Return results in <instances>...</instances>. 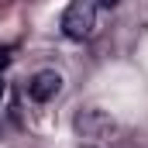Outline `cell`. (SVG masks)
<instances>
[{"mask_svg": "<svg viewBox=\"0 0 148 148\" xmlns=\"http://www.w3.org/2000/svg\"><path fill=\"white\" fill-rule=\"evenodd\" d=\"M3 93H7V83H3V76H0V100H3Z\"/></svg>", "mask_w": 148, "mask_h": 148, "instance_id": "obj_5", "label": "cell"}, {"mask_svg": "<svg viewBox=\"0 0 148 148\" xmlns=\"http://www.w3.org/2000/svg\"><path fill=\"white\" fill-rule=\"evenodd\" d=\"M97 24H100V0H73L62 10V35L73 41L93 38Z\"/></svg>", "mask_w": 148, "mask_h": 148, "instance_id": "obj_2", "label": "cell"}, {"mask_svg": "<svg viewBox=\"0 0 148 148\" xmlns=\"http://www.w3.org/2000/svg\"><path fill=\"white\" fill-rule=\"evenodd\" d=\"M59 93H62V76L55 73V69H41V73H35L28 79V97L35 103H48Z\"/></svg>", "mask_w": 148, "mask_h": 148, "instance_id": "obj_3", "label": "cell"}, {"mask_svg": "<svg viewBox=\"0 0 148 148\" xmlns=\"http://www.w3.org/2000/svg\"><path fill=\"white\" fill-rule=\"evenodd\" d=\"M7 62H10V52L0 48V76H3V69H7Z\"/></svg>", "mask_w": 148, "mask_h": 148, "instance_id": "obj_4", "label": "cell"}, {"mask_svg": "<svg viewBox=\"0 0 148 148\" xmlns=\"http://www.w3.org/2000/svg\"><path fill=\"white\" fill-rule=\"evenodd\" d=\"M100 3H107V7H114V3H121V0H100Z\"/></svg>", "mask_w": 148, "mask_h": 148, "instance_id": "obj_6", "label": "cell"}, {"mask_svg": "<svg viewBox=\"0 0 148 148\" xmlns=\"http://www.w3.org/2000/svg\"><path fill=\"white\" fill-rule=\"evenodd\" d=\"M73 131H76V138H79V145H83V148H114V145H117V138H121L117 121H114L107 110H97V107L76 114Z\"/></svg>", "mask_w": 148, "mask_h": 148, "instance_id": "obj_1", "label": "cell"}]
</instances>
